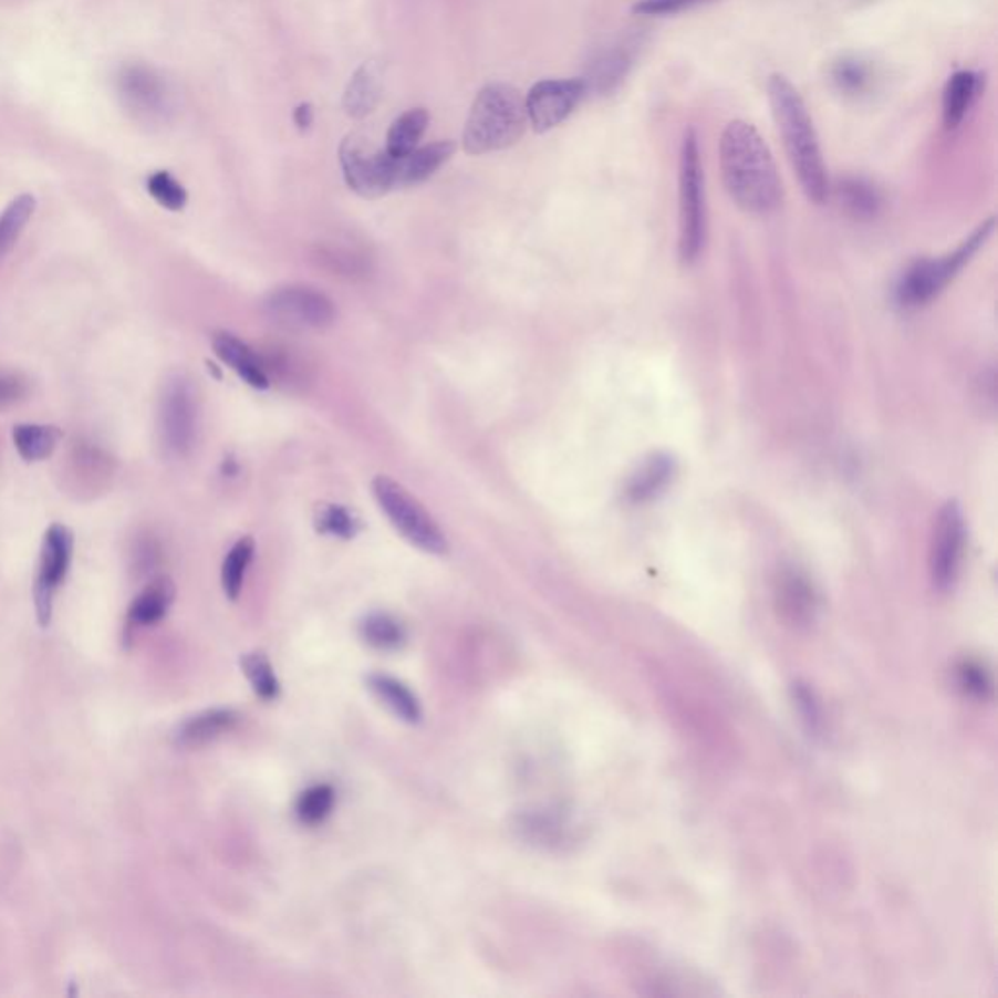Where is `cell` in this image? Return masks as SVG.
<instances>
[{"instance_id": "20", "label": "cell", "mask_w": 998, "mask_h": 998, "mask_svg": "<svg viewBox=\"0 0 998 998\" xmlns=\"http://www.w3.org/2000/svg\"><path fill=\"white\" fill-rule=\"evenodd\" d=\"M455 150L457 143L439 141L426 147L414 148L409 155L396 158V188H409L429 180L455 155Z\"/></svg>"}, {"instance_id": "32", "label": "cell", "mask_w": 998, "mask_h": 998, "mask_svg": "<svg viewBox=\"0 0 998 998\" xmlns=\"http://www.w3.org/2000/svg\"><path fill=\"white\" fill-rule=\"evenodd\" d=\"M336 794L332 786L319 784L304 790L297 800V815L306 825H319L332 813Z\"/></svg>"}, {"instance_id": "26", "label": "cell", "mask_w": 998, "mask_h": 998, "mask_svg": "<svg viewBox=\"0 0 998 998\" xmlns=\"http://www.w3.org/2000/svg\"><path fill=\"white\" fill-rule=\"evenodd\" d=\"M12 441L18 455L25 462H38L51 457V453L61 441V432L55 426H38V424H20L12 429Z\"/></svg>"}, {"instance_id": "31", "label": "cell", "mask_w": 998, "mask_h": 998, "mask_svg": "<svg viewBox=\"0 0 998 998\" xmlns=\"http://www.w3.org/2000/svg\"><path fill=\"white\" fill-rule=\"evenodd\" d=\"M314 527L320 534L350 540L357 537V532L361 531V521L345 506L322 503L314 513Z\"/></svg>"}, {"instance_id": "24", "label": "cell", "mask_w": 998, "mask_h": 998, "mask_svg": "<svg viewBox=\"0 0 998 998\" xmlns=\"http://www.w3.org/2000/svg\"><path fill=\"white\" fill-rule=\"evenodd\" d=\"M367 680L368 687L378 696V700H383L386 708H391L401 720L408 724H418L422 720L419 700L404 683L381 673L371 675Z\"/></svg>"}, {"instance_id": "15", "label": "cell", "mask_w": 998, "mask_h": 998, "mask_svg": "<svg viewBox=\"0 0 998 998\" xmlns=\"http://www.w3.org/2000/svg\"><path fill=\"white\" fill-rule=\"evenodd\" d=\"M987 74L981 71H956L944 84L942 92V122L948 132L958 129L967 114L985 92Z\"/></svg>"}, {"instance_id": "2", "label": "cell", "mask_w": 998, "mask_h": 998, "mask_svg": "<svg viewBox=\"0 0 998 998\" xmlns=\"http://www.w3.org/2000/svg\"><path fill=\"white\" fill-rule=\"evenodd\" d=\"M772 117L784 143L786 155L792 164L796 178L811 204H825L831 186L827 176L825 160L819 145L815 123L802 94L784 74H770L767 82Z\"/></svg>"}, {"instance_id": "1", "label": "cell", "mask_w": 998, "mask_h": 998, "mask_svg": "<svg viewBox=\"0 0 998 998\" xmlns=\"http://www.w3.org/2000/svg\"><path fill=\"white\" fill-rule=\"evenodd\" d=\"M721 180L747 214H772L782 201V181L769 145L753 123L729 122L720 137Z\"/></svg>"}, {"instance_id": "3", "label": "cell", "mask_w": 998, "mask_h": 998, "mask_svg": "<svg viewBox=\"0 0 998 998\" xmlns=\"http://www.w3.org/2000/svg\"><path fill=\"white\" fill-rule=\"evenodd\" d=\"M527 122L521 92L511 84L491 82L476 94L462 133V148L468 155L503 150L523 137Z\"/></svg>"}, {"instance_id": "35", "label": "cell", "mask_w": 998, "mask_h": 998, "mask_svg": "<svg viewBox=\"0 0 998 998\" xmlns=\"http://www.w3.org/2000/svg\"><path fill=\"white\" fill-rule=\"evenodd\" d=\"M716 0H636L632 4V14L636 17H675L688 10L698 9Z\"/></svg>"}, {"instance_id": "4", "label": "cell", "mask_w": 998, "mask_h": 998, "mask_svg": "<svg viewBox=\"0 0 998 998\" xmlns=\"http://www.w3.org/2000/svg\"><path fill=\"white\" fill-rule=\"evenodd\" d=\"M706 242V196L698 137L690 127L683 135L679 153V256L695 262Z\"/></svg>"}, {"instance_id": "22", "label": "cell", "mask_w": 998, "mask_h": 998, "mask_svg": "<svg viewBox=\"0 0 998 998\" xmlns=\"http://www.w3.org/2000/svg\"><path fill=\"white\" fill-rule=\"evenodd\" d=\"M174 597L176 588L168 578H156L155 581H150L147 588L133 599L127 613L129 626H153L156 622L163 621L173 606Z\"/></svg>"}, {"instance_id": "41", "label": "cell", "mask_w": 998, "mask_h": 998, "mask_svg": "<svg viewBox=\"0 0 998 998\" xmlns=\"http://www.w3.org/2000/svg\"><path fill=\"white\" fill-rule=\"evenodd\" d=\"M222 470H225V472H227V475L229 476H235L238 472V465L237 462H235V460H229V462H225Z\"/></svg>"}, {"instance_id": "10", "label": "cell", "mask_w": 998, "mask_h": 998, "mask_svg": "<svg viewBox=\"0 0 998 998\" xmlns=\"http://www.w3.org/2000/svg\"><path fill=\"white\" fill-rule=\"evenodd\" d=\"M73 531L65 524H51L41 544L40 568L33 585V605L41 626H48L53 616V599L59 585L65 581L73 562Z\"/></svg>"}, {"instance_id": "40", "label": "cell", "mask_w": 998, "mask_h": 998, "mask_svg": "<svg viewBox=\"0 0 998 998\" xmlns=\"http://www.w3.org/2000/svg\"><path fill=\"white\" fill-rule=\"evenodd\" d=\"M293 122L299 127V132H309L312 123H314V107H312V104L306 102V104L297 106L295 112H293Z\"/></svg>"}, {"instance_id": "7", "label": "cell", "mask_w": 998, "mask_h": 998, "mask_svg": "<svg viewBox=\"0 0 998 998\" xmlns=\"http://www.w3.org/2000/svg\"><path fill=\"white\" fill-rule=\"evenodd\" d=\"M340 164L345 184L357 196L375 199L396 189V158L386 148L373 147L360 133L342 141Z\"/></svg>"}, {"instance_id": "34", "label": "cell", "mask_w": 998, "mask_h": 998, "mask_svg": "<svg viewBox=\"0 0 998 998\" xmlns=\"http://www.w3.org/2000/svg\"><path fill=\"white\" fill-rule=\"evenodd\" d=\"M147 189L156 204L163 205L168 211H181L188 204V191L173 174L166 170L150 174L147 180Z\"/></svg>"}, {"instance_id": "19", "label": "cell", "mask_w": 998, "mask_h": 998, "mask_svg": "<svg viewBox=\"0 0 998 998\" xmlns=\"http://www.w3.org/2000/svg\"><path fill=\"white\" fill-rule=\"evenodd\" d=\"M385 71L378 61H368L355 71L344 92L345 114L353 119H363L375 112L383 98Z\"/></svg>"}, {"instance_id": "8", "label": "cell", "mask_w": 998, "mask_h": 998, "mask_svg": "<svg viewBox=\"0 0 998 998\" xmlns=\"http://www.w3.org/2000/svg\"><path fill=\"white\" fill-rule=\"evenodd\" d=\"M117 94L123 106L139 122L163 123L176 110L170 82L147 63H127L117 73Z\"/></svg>"}, {"instance_id": "12", "label": "cell", "mask_w": 998, "mask_h": 998, "mask_svg": "<svg viewBox=\"0 0 998 998\" xmlns=\"http://www.w3.org/2000/svg\"><path fill=\"white\" fill-rule=\"evenodd\" d=\"M966 544L964 517L954 501H948L934 519L928 568L936 590L946 591L958 580Z\"/></svg>"}, {"instance_id": "37", "label": "cell", "mask_w": 998, "mask_h": 998, "mask_svg": "<svg viewBox=\"0 0 998 998\" xmlns=\"http://www.w3.org/2000/svg\"><path fill=\"white\" fill-rule=\"evenodd\" d=\"M28 396V381L17 373H0V409L24 401Z\"/></svg>"}, {"instance_id": "9", "label": "cell", "mask_w": 998, "mask_h": 998, "mask_svg": "<svg viewBox=\"0 0 998 998\" xmlns=\"http://www.w3.org/2000/svg\"><path fill=\"white\" fill-rule=\"evenodd\" d=\"M160 441L170 457H186L197 439V396L188 378L176 375L164 386L158 409Z\"/></svg>"}, {"instance_id": "39", "label": "cell", "mask_w": 998, "mask_h": 998, "mask_svg": "<svg viewBox=\"0 0 998 998\" xmlns=\"http://www.w3.org/2000/svg\"><path fill=\"white\" fill-rule=\"evenodd\" d=\"M796 700H798V704L803 708V720L810 724L811 729H818L821 718H819L818 704L813 703L810 690L802 687L796 688Z\"/></svg>"}, {"instance_id": "23", "label": "cell", "mask_w": 998, "mask_h": 998, "mask_svg": "<svg viewBox=\"0 0 998 998\" xmlns=\"http://www.w3.org/2000/svg\"><path fill=\"white\" fill-rule=\"evenodd\" d=\"M675 475V462L665 455H654L631 476L626 484V498L631 503H646L659 496Z\"/></svg>"}, {"instance_id": "14", "label": "cell", "mask_w": 998, "mask_h": 998, "mask_svg": "<svg viewBox=\"0 0 998 998\" xmlns=\"http://www.w3.org/2000/svg\"><path fill=\"white\" fill-rule=\"evenodd\" d=\"M638 38H632L628 41L614 43L611 48L597 53V58L591 61L588 73L583 76L588 94L590 92L597 96L613 94L631 73L636 55H638Z\"/></svg>"}, {"instance_id": "25", "label": "cell", "mask_w": 998, "mask_h": 998, "mask_svg": "<svg viewBox=\"0 0 998 998\" xmlns=\"http://www.w3.org/2000/svg\"><path fill=\"white\" fill-rule=\"evenodd\" d=\"M427 123H429V114L424 107L408 110L398 119H394L391 129L386 133V153L394 158L409 155L414 148H418L419 139L426 133Z\"/></svg>"}, {"instance_id": "36", "label": "cell", "mask_w": 998, "mask_h": 998, "mask_svg": "<svg viewBox=\"0 0 998 998\" xmlns=\"http://www.w3.org/2000/svg\"><path fill=\"white\" fill-rule=\"evenodd\" d=\"M316 260H319L326 270L336 271L337 276H347V278L365 276V262H363V256H357L355 252H350V250L324 248V250H319ZM336 273H334V276H336Z\"/></svg>"}, {"instance_id": "21", "label": "cell", "mask_w": 998, "mask_h": 998, "mask_svg": "<svg viewBox=\"0 0 998 998\" xmlns=\"http://www.w3.org/2000/svg\"><path fill=\"white\" fill-rule=\"evenodd\" d=\"M240 716L230 708H214L196 714L181 724L176 731V741L186 747L209 744L217 737L229 734L237 726Z\"/></svg>"}, {"instance_id": "17", "label": "cell", "mask_w": 998, "mask_h": 998, "mask_svg": "<svg viewBox=\"0 0 998 998\" xmlns=\"http://www.w3.org/2000/svg\"><path fill=\"white\" fill-rule=\"evenodd\" d=\"M214 350L217 357L229 365L238 377L254 388H268L270 377L263 368L260 353L229 332H217L214 336Z\"/></svg>"}, {"instance_id": "18", "label": "cell", "mask_w": 998, "mask_h": 998, "mask_svg": "<svg viewBox=\"0 0 998 998\" xmlns=\"http://www.w3.org/2000/svg\"><path fill=\"white\" fill-rule=\"evenodd\" d=\"M777 599L782 614L796 626L810 624L818 611L815 591L808 578L794 568L782 570L778 575Z\"/></svg>"}, {"instance_id": "28", "label": "cell", "mask_w": 998, "mask_h": 998, "mask_svg": "<svg viewBox=\"0 0 998 998\" xmlns=\"http://www.w3.org/2000/svg\"><path fill=\"white\" fill-rule=\"evenodd\" d=\"M360 634L368 646L381 649V652H396L408 640L406 628L394 616L386 613L367 614L361 621Z\"/></svg>"}, {"instance_id": "16", "label": "cell", "mask_w": 998, "mask_h": 998, "mask_svg": "<svg viewBox=\"0 0 998 998\" xmlns=\"http://www.w3.org/2000/svg\"><path fill=\"white\" fill-rule=\"evenodd\" d=\"M829 81L843 98L864 100L876 92L880 73L870 59L846 53L829 66Z\"/></svg>"}, {"instance_id": "11", "label": "cell", "mask_w": 998, "mask_h": 998, "mask_svg": "<svg viewBox=\"0 0 998 998\" xmlns=\"http://www.w3.org/2000/svg\"><path fill=\"white\" fill-rule=\"evenodd\" d=\"M271 319L293 330H324L336 320L330 297L309 285L279 287L266 299Z\"/></svg>"}, {"instance_id": "6", "label": "cell", "mask_w": 998, "mask_h": 998, "mask_svg": "<svg viewBox=\"0 0 998 998\" xmlns=\"http://www.w3.org/2000/svg\"><path fill=\"white\" fill-rule=\"evenodd\" d=\"M992 225H995L992 219L981 225L971 237L956 248V252L944 256L940 260H925V262H917L913 268H908L897 287L900 303L903 306H921L938 295L942 289L956 278V273L969 262V258L979 250V246L989 238Z\"/></svg>"}, {"instance_id": "33", "label": "cell", "mask_w": 998, "mask_h": 998, "mask_svg": "<svg viewBox=\"0 0 998 998\" xmlns=\"http://www.w3.org/2000/svg\"><path fill=\"white\" fill-rule=\"evenodd\" d=\"M242 669L256 690V695L263 700H276L279 696V683L270 659L262 652L246 654L242 657Z\"/></svg>"}, {"instance_id": "13", "label": "cell", "mask_w": 998, "mask_h": 998, "mask_svg": "<svg viewBox=\"0 0 998 998\" xmlns=\"http://www.w3.org/2000/svg\"><path fill=\"white\" fill-rule=\"evenodd\" d=\"M588 96L583 79H549L532 86L527 98V117L534 132L547 133L564 123Z\"/></svg>"}, {"instance_id": "38", "label": "cell", "mask_w": 998, "mask_h": 998, "mask_svg": "<svg viewBox=\"0 0 998 998\" xmlns=\"http://www.w3.org/2000/svg\"><path fill=\"white\" fill-rule=\"evenodd\" d=\"M959 683H961V687L966 688V693L979 696V698L981 696L985 698V695L990 690L989 675L983 669L981 665H975V663H966L959 669Z\"/></svg>"}, {"instance_id": "5", "label": "cell", "mask_w": 998, "mask_h": 998, "mask_svg": "<svg viewBox=\"0 0 998 998\" xmlns=\"http://www.w3.org/2000/svg\"><path fill=\"white\" fill-rule=\"evenodd\" d=\"M371 488L378 508L383 509L394 529L401 532L409 544L434 557H443L449 552V542L441 527L402 484L393 480L391 476L381 475L373 480Z\"/></svg>"}, {"instance_id": "27", "label": "cell", "mask_w": 998, "mask_h": 998, "mask_svg": "<svg viewBox=\"0 0 998 998\" xmlns=\"http://www.w3.org/2000/svg\"><path fill=\"white\" fill-rule=\"evenodd\" d=\"M836 196L844 211L860 221L876 217L882 207V196L876 186L864 178H844L836 186Z\"/></svg>"}, {"instance_id": "30", "label": "cell", "mask_w": 998, "mask_h": 998, "mask_svg": "<svg viewBox=\"0 0 998 998\" xmlns=\"http://www.w3.org/2000/svg\"><path fill=\"white\" fill-rule=\"evenodd\" d=\"M254 549V539H252V537H245V539L238 540L237 544L229 550V554L225 557V562H222L221 568L222 591H225V595L232 599V601L238 599L240 591H242L246 570H248V565L252 562Z\"/></svg>"}, {"instance_id": "29", "label": "cell", "mask_w": 998, "mask_h": 998, "mask_svg": "<svg viewBox=\"0 0 998 998\" xmlns=\"http://www.w3.org/2000/svg\"><path fill=\"white\" fill-rule=\"evenodd\" d=\"M35 211V199L30 194L18 196L0 215V260L9 254L12 246L24 232L25 225Z\"/></svg>"}]
</instances>
